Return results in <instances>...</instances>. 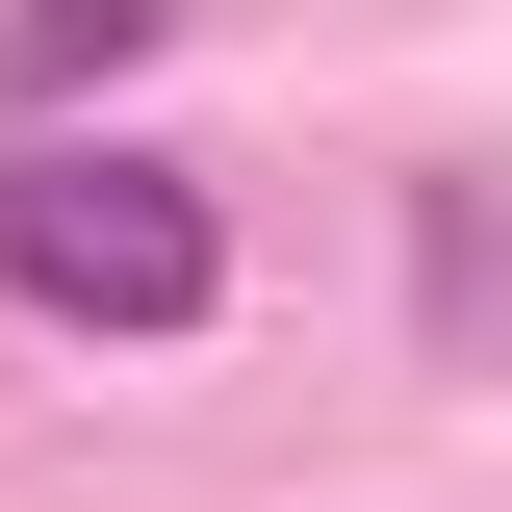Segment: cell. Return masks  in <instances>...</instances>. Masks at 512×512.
<instances>
[{
  "instance_id": "cell-1",
  "label": "cell",
  "mask_w": 512,
  "mask_h": 512,
  "mask_svg": "<svg viewBox=\"0 0 512 512\" xmlns=\"http://www.w3.org/2000/svg\"><path fill=\"white\" fill-rule=\"evenodd\" d=\"M0 282L52 333H180L205 282H231V231H205V180H154V154H0Z\"/></svg>"
},
{
  "instance_id": "cell-2",
  "label": "cell",
  "mask_w": 512,
  "mask_h": 512,
  "mask_svg": "<svg viewBox=\"0 0 512 512\" xmlns=\"http://www.w3.org/2000/svg\"><path fill=\"white\" fill-rule=\"evenodd\" d=\"M154 52V0H26V26H0V128H52L77 77H128Z\"/></svg>"
}]
</instances>
